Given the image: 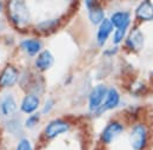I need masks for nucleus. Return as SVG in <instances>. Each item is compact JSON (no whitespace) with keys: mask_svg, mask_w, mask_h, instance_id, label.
I'll list each match as a JSON object with an SVG mask.
<instances>
[{"mask_svg":"<svg viewBox=\"0 0 153 150\" xmlns=\"http://www.w3.org/2000/svg\"><path fill=\"white\" fill-rule=\"evenodd\" d=\"M107 91H108V88L105 84H98L91 90V92L88 94V109L91 111L97 112L102 106Z\"/></svg>","mask_w":153,"mask_h":150,"instance_id":"4","label":"nucleus"},{"mask_svg":"<svg viewBox=\"0 0 153 150\" xmlns=\"http://www.w3.org/2000/svg\"><path fill=\"white\" fill-rule=\"evenodd\" d=\"M20 46L28 56L31 57L36 56L41 50V43L38 39H25L20 43Z\"/></svg>","mask_w":153,"mask_h":150,"instance_id":"14","label":"nucleus"},{"mask_svg":"<svg viewBox=\"0 0 153 150\" xmlns=\"http://www.w3.org/2000/svg\"><path fill=\"white\" fill-rule=\"evenodd\" d=\"M126 32H127V30H124V28L115 30L114 37H113V43L114 44H119L120 41H123V39L126 37Z\"/></svg>","mask_w":153,"mask_h":150,"instance_id":"19","label":"nucleus"},{"mask_svg":"<svg viewBox=\"0 0 153 150\" xmlns=\"http://www.w3.org/2000/svg\"><path fill=\"white\" fill-rule=\"evenodd\" d=\"M151 128L144 122H135L130 128L128 143L132 150H147L152 143Z\"/></svg>","mask_w":153,"mask_h":150,"instance_id":"1","label":"nucleus"},{"mask_svg":"<svg viewBox=\"0 0 153 150\" xmlns=\"http://www.w3.org/2000/svg\"><path fill=\"white\" fill-rule=\"evenodd\" d=\"M39 122H40V112H34L32 115H30V117L26 119L25 125H26V128L32 129L38 124Z\"/></svg>","mask_w":153,"mask_h":150,"instance_id":"17","label":"nucleus"},{"mask_svg":"<svg viewBox=\"0 0 153 150\" xmlns=\"http://www.w3.org/2000/svg\"><path fill=\"white\" fill-rule=\"evenodd\" d=\"M111 21H112L113 26L117 30H119V28L127 30L128 26H130V22H131L130 13L128 12H123V11L115 12L111 17Z\"/></svg>","mask_w":153,"mask_h":150,"instance_id":"13","label":"nucleus"},{"mask_svg":"<svg viewBox=\"0 0 153 150\" xmlns=\"http://www.w3.org/2000/svg\"><path fill=\"white\" fill-rule=\"evenodd\" d=\"M85 4H86V7H87L88 11L92 10L93 7H96L97 5H98L97 0H85Z\"/></svg>","mask_w":153,"mask_h":150,"instance_id":"22","label":"nucleus"},{"mask_svg":"<svg viewBox=\"0 0 153 150\" xmlns=\"http://www.w3.org/2000/svg\"><path fill=\"white\" fill-rule=\"evenodd\" d=\"M71 124L64 119H53L44 129V136L46 140H54L58 136L70 131Z\"/></svg>","mask_w":153,"mask_h":150,"instance_id":"5","label":"nucleus"},{"mask_svg":"<svg viewBox=\"0 0 153 150\" xmlns=\"http://www.w3.org/2000/svg\"><path fill=\"white\" fill-rule=\"evenodd\" d=\"M113 28H114V26H113L111 19L105 18L104 21L99 25V28H98V32H97V41L100 46H102L106 43L107 38L110 37V34L112 33Z\"/></svg>","mask_w":153,"mask_h":150,"instance_id":"11","label":"nucleus"},{"mask_svg":"<svg viewBox=\"0 0 153 150\" xmlns=\"http://www.w3.org/2000/svg\"><path fill=\"white\" fill-rule=\"evenodd\" d=\"M124 131H125V124L123 122L117 119L110 121L100 134V142L104 146H108L113 143L120 135H123Z\"/></svg>","mask_w":153,"mask_h":150,"instance_id":"3","label":"nucleus"},{"mask_svg":"<svg viewBox=\"0 0 153 150\" xmlns=\"http://www.w3.org/2000/svg\"><path fill=\"white\" fill-rule=\"evenodd\" d=\"M151 75H152V77H153V71H152V74H151Z\"/></svg>","mask_w":153,"mask_h":150,"instance_id":"25","label":"nucleus"},{"mask_svg":"<svg viewBox=\"0 0 153 150\" xmlns=\"http://www.w3.org/2000/svg\"><path fill=\"white\" fill-rule=\"evenodd\" d=\"M57 24L58 20H47V21H44V22L39 24L38 26H37V28H38L39 31H41V32H47V31L54 28L57 26Z\"/></svg>","mask_w":153,"mask_h":150,"instance_id":"18","label":"nucleus"},{"mask_svg":"<svg viewBox=\"0 0 153 150\" xmlns=\"http://www.w3.org/2000/svg\"><path fill=\"white\" fill-rule=\"evenodd\" d=\"M144 41H145V38H144V34L143 32L139 30V28H133L128 36L126 38V45L130 50L132 51H140L144 46Z\"/></svg>","mask_w":153,"mask_h":150,"instance_id":"9","label":"nucleus"},{"mask_svg":"<svg viewBox=\"0 0 153 150\" xmlns=\"http://www.w3.org/2000/svg\"><path fill=\"white\" fill-rule=\"evenodd\" d=\"M8 14L17 26H25L30 21V11L24 0H10Z\"/></svg>","mask_w":153,"mask_h":150,"instance_id":"2","label":"nucleus"},{"mask_svg":"<svg viewBox=\"0 0 153 150\" xmlns=\"http://www.w3.org/2000/svg\"><path fill=\"white\" fill-rule=\"evenodd\" d=\"M88 17L93 24H101L105 19V14H104L102 8L99 5H97L96 7H93L92 10L88 11Z\"/></svg>","mask_w":153,"mask_h":150,"instance_id":"16","label":"nucleus"},{"mask_svg":"<svg viewBox=\"0 0 153 150\" xmlns=\"http://www.w3.org/2000/svg\"><path fill=\"white\" fill-rule=\"evenodd\" d=\"M0 11H1V4H0Z\"/></svg>","mask_w":153,"mask_h":150,"instance_id":"24","label":"nucleus"},{"mask_svg":"<svg viewBox=\"0 0 153 150\" xmlns=\"http://www.w3.org/2000/svg\"><path fill=\"white\" fill-rule=\"evenodd\" d=\"M135 17L144 21H152L153 20V4L151 0L141 1L138 7L135 8Z\"/></svg>","mask_w":153,"mask_h":150,"instance_id":"10","label":"nucleus"},{"mask_svg":"<svg viewBox=\"0 0 153 150\" xmlns=\"http://www.w3.org/2000/svg\"><path fill=\"white\" fill-rule=\"evenodd\" d=\"M17 150H33V147H32V144L28 140L22 138L19 142L18 147H17Z\"/></svg>","mask_w":153,"mask_h":150,"instance_id":"20","label":"nucleus"},{"mask_svg":"<svg viewBox=\"0 0 153 150\" xmlns=\"http://www.w3.org/2000/svg\"><path fill=\"white\" fill-rule=\"evenodd\" d=\"M17 111V104L12 96H6L1 102V113L4 116H12Z\"/></svg>","mask_w":153,"mask_h":150,"instance_id":"15","label":"nucleus"},{"mask_svg":"<svg viewBox=\"0 0 153 150\" xmlns=\"http://www.w3.org/2000/svg\"><path fill=\"white\" fill-rule=\"evenodd\" d=\"M54 63V58L52 56V53L47 50L42 51L39 53V56L36 59V68L39 71H46L48 70Z\"/></svg>","mask_w":153,"mask_h":150,"instance_id":"12","label":"nucleus"},{"mask_svg":"<svg viewBox=\"0 0 153 150\" xmlns=\"http://www.w3.org/2000/svg\"><path fill=\"white\" fill-rule=\"evenodd\" d=\"M53 105H54V102L52 100V99H48L45 104H44V108H42V110H41V113H48L51 110H52V108H53Z\"/></svg>","mask_w":153,"mask_h":150,"instance_id":"21","label":"nucleus"},{"mask_svg":"<svg viewBox=\"0 0 153 150\" xmlns=\"http://www.w3.org/2000/svg\"><path fill=\"white\" fill-rule=\"evenodd\" d=\"M117 51H118V49L114 47V49H112V50H107V51L105 52V55H106V56H113Z\"/></svg>","mask_w":153,"mask_h":150,"instance_id":"23","label":"nucleus"},{"mask_svg":"<svg viewBox=\"0 0 153 150\" xmlns=\"http://www.w3.org/2000/svg\"><path fill=\"white\" fill-rule=\"evenodd\" d=\"M39 105H40V99H39L38 94L30 92L22 98L21 104H20V109L24 113L32 115V113L37 112Z\"/></svg>","mask_w":153,"mask_h":150,"instance_id":"8","label":"nucleus"},{"mask_svg":"<svg viewBox=\"0 0 153 150\" xmlns=\"http://www.w3.org/2000/svg\"><path fill=\"white\" fill-rule=\"evenodd\" d=\"M19 78V72L13 65H7L0 75V86L10 88L13 86Z\"/></svg>","mask_w":153,"mask_h":150,"instance_id":"7","label":"nucleus"},{"mask_svg":"<svg viewBox=\"0 0 153 150\" xmlns=\"http://www.w3.org/2000/svg\"><path fill=\"white\" fill-rule=\"evenodd\" d=\"M119 104H120V94H119V91L115 88H108L105 102H104L102 106L97 111V113H102L106 110H113V109L119 106Z\"/></svg>","mask_w":153,"mask_h":150,"instance_id":"6","label":"nucleus"}]
</instances>
